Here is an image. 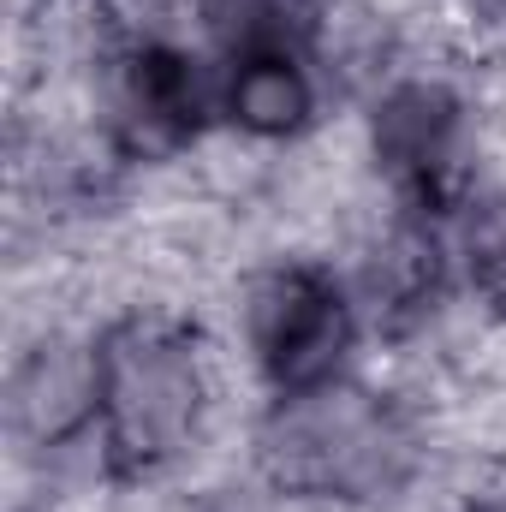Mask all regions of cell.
<instances>
[{
    "mask_svg": "<svg viewBox=\"0 0 506 512\" xmlns=\"http://www.w3.org/2000/svg\"><path fill=\"white\" fill-rule=\"evenodd\" d=\"M215 417L209 352L167 310H120L90 334V471L155 489L185 471Z\"/></svg>",
    "mask_w": 506,
    "mask_h": 512,
    "instance_id": "cell-1",
    "label": "cell"
},
{
    "mask_svg": "<svg viewBox=\"0 0 506 512\" xmlns=\"http://www.w3.org/2000/svg\"><path fill=\"white\" fill-rule=\"evenodd\" d=\"M251 465L274 501L346 512L393 507L429 471V423L411 399L346 376L268 399L251 435Z\"/></svg>",
    "mask_w": 506,
    "mask_h": 512,
    "instance_id": "cell-2",
    "label": "cell"
},
{
    "mask_svg": "<svg viewBox=\"0 0 506 512\" xmlns=\"http://www.w3.org/2000/svg\"><path fill=\"white\" fill-rule=\"evenodd\" d=\"M96 143L120 167H167L221 126V84L203 42L137 0H96L90 18Z\"/></svg>",
    "mask_w": 506,
    "mask_h": 512,
    "instance_id": "cell-3",
    "label": "cell"
},
{
    "mask_svg": "<svg viewBox=\"0 0 506 512\" xmlns=\"http://www.w3.org/2000/svg\"><path fill=\"white\" fill-rule=\"evenodd\" d=\"M364 143L393 215L453 227L477 185V102L441 66H393L370 84Z\"/></svg>",
    "mask_w": 506,
    "mask_h": 512,
    "instance_id": "cell-4",
    "label": "cell"
},
{
    "mask_svg": "<svg viewBox=\"0 0 506 512\" xmlns=\"http://www.w3.org/2000/svg\"><path fill=\"white\" fill-rule=\"evenodd\" d=\"M239 340L262 393L292 399L310 387L346 382L358 346L370 340V322L346 268L322 256H274L245 286Z\"/></svg>",
    "mask_w": 506,
    "mask_h": 512,
    "instance_id": "cell-5",
    "label": "cell"
},
{
    "mask_svg": "<svg viewBox=\"0 0 506 512\" xmlns=\"http://www.w3.org/2000/svg\"><path fill=\"white\" fill-rule=\"evenodd\" d=\"M459 262H453V233L435 221L387 215L376 239L364 245L352 268V292L364 304V322L376 340H417L453 298Z\"/></svg>",
    "mask_w": 506,
    "mask_h": 512,
    "instance_id": "cell-6",
    "label": "cell"
},
{
    "mask_svg": "<svg viewBox=\"0 0 506 512\" xmlns=\"http://www.w3.org/2000/svg\"><path fill=\"white\" fill-rule=\"evenodd\" d=\"M6 435L36 459H90V340H36L6 376Z\"/></svg>",
    "mask_w": 506,
    "mask_h": 512,
    "instance_id": "cell-7",
    "label": "cell"
},
{
    "mask_svg": "<svg viewBox=\"0 0 506 512\" xmlns=\"http://www.w3.org/2000/svg\"><path fill=\"white\" fill-rule=\"evenodd\" d=\"M221 84V126L251 143H298L328 114V54H245L215 60Z\"/></svg>",
    "mask_w": 506,
    "mask_h": 512,
    "instance_id": "cell-8",
    "label": "cell"
},
{
    "mask_svg": "<svg viewBox=\"0 0 506 512\" xmlns=\"http://www.w3.org/2000/svg\"><path fill=\"white\" fill-rule=\"evenodd\" d=\"M328 0H191L209 60L245 54H328Z\"/></svg>",
    "mask_w": 506,
    "mask_h": 512,
    "instance_id": "cell-9",
    "label": "cell"
},
{
    "mask_svg": "<svg viewBox=\"0 0 506 512\" xmlns=\"http://www.w3.org/2000/svg\"><path fill=\"white\" fill-rule=\"evenodd\" d=\"M453 233V262H459V286L506 322V185L495 191H477L459 221L447 227Z\"/></svg>",
    "mask_w": 506,
    "mask_h": 512,
    "instance_id": "cell-10",
    "label": "cell"
},
{
    "mask_svg": "<svg viewBox=\"0 0 506 512\" xmlns=\"http://www.w3.org/2000/svg\"><path fill=\"white\" fill-rule=\"evenodd\" d=\"M268 489L262 483H245V489H215V495H203L191 512H268Z\"/></svg>",
    "mask_w": 506,
    "mask_h": 512,
    "instance_id": "cell-11",
    "label": "cell"
},
{
    "mask_svg": "<svg viewBox=\"0 0 506 512\" xmlns=\"http://www.w3.org/2000/svg\"><path fill=\"white\" fill-rule=\"evenodd\" d=\"M465 512H506V483L483 489V495H471V501H465Z\"/></svg>",
    "mask_w": 506,
    "mask_h": 512,
    "instance_id": "cell-12",
    "label": "cell"
},
{
    "mask_svg": "<svg viewBox=\"0 0 506 512\" xmlns=\"http://www.w3.org/2000/svg\"><path fill=\"white\" fill-rule=\"evenodd\" d=\"M483 12H489V18H501V24H506V0H483Z\"/></svg>",
    "mask_w": 506,
    "mask_h": 512,
    "instance_id": "cell-13",
    "label": "cell"
}]
</instances>
